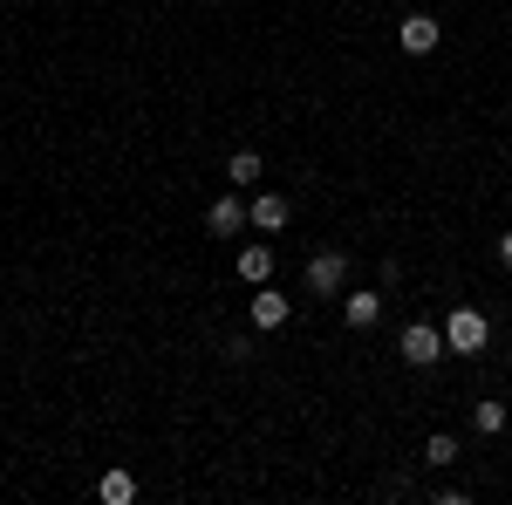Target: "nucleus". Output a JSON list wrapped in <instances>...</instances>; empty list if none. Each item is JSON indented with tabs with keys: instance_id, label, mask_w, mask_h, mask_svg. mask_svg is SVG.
<instances>
[{
	"instance_id": "1",
	"label": "nucleus",
	"mask_w": 512,
	"mask_h": 505,
	"mask_svg": "<svg viewBox=\"0 0 512 505\" xmlns=\"http://www.w3.org/2000/svg\"><path fill=\"white\" fill-rule=\"evenodd\" d=\"M485 342H492V321L478 308H458L451 321H444V349H458V355H485Z\"/></svg>"
},
{
	"instance_id": "2",
	"label": "nucleus",
	"mask_w": 512,
	"mask_h": 505,
	"mask_svg": "<svg viewBox=\"0 0 512 505\" xmlns=\"http://www.w3.org/2000/svg\"><path fill=\"white\" fill-rule=\"evenodd\" d=\"M342 287H349V253H315V260H308V294L335 301Z\"/></svg>"
},
{
	"instance_id": "3",
	"label": "nucleus",
	"mask_w": 512,
	"mask_h": 505,
	"mask_svg": "<svg viewBox=\"0 0 512 505\" xmlns=\"http://www.w3.org/2000/svg\"><path fill=\"white\" fill-rule=\"evenodd\" d=\"M437 355H451V349H444V328L410 321V328H403V362H410V369H431Z\"/></svg>"
},
{
	"instance_id": "4",
	"label": "nucleus",
	"mask_w": 512,
	"mask_h": 505,
	"mask_svg": "<svg viewBox=\"0 0 512 505\" xmlns=\"http://www.w3.org/2000/svg\"><path fill=\"white\" fill-rule=\"evenodd\" d=\"M239 226H253V212L239 205V192L212 198V212H205V233H212V239H239Z\"/></svg>"
},
{
	"instance_id": "5",
	"label": "nucleus",
	"mask_w": 512,
	"mask_h": 505,
	"mask_svg": "<svg viewBox=\"0 0 512 505\" xmlns=\"http://www.w3.org/2000/svg\"><path fill=\"white\" fill-rule=\"evenodd\" d=\"M396 41H403V55H437V41H444V28H437V14H403V28H396Z\"/></svg>"
},
{
	"instance_id": "6",
	"label": "nucleus",
	"mask_w": 512,
	"mask_h": 505,
	"mask_svg": "<svg viewBox=\"0 0 512 505\" xmlns=\"http://www.w3.org/2000/svg\"><path fill=\"white\" fill-rule=\"evenodd\" d=\"M246 212H253V226H260V233H287V219H294V205H287L280 192H260Z\"/></svg>"
},
{
	"instance_id": "7",
	"label": "nucleus",
	"mask_w": 512,
	"mask_h": 505,
	"mask_svg": "<svg viewBox=\"0 0 512 505\" xmlns=\"http://www.w3.org/2000/svg\"><path fill=\"white\" fill-rule=\"evenodd\" d=\"M267 273H274V246H239V280L246 287H267Z\"/></svg>"
},
{
	"instance_id": "8",
	"label": "nucleus",
	"mask_w": 512,
	"mask_h": 505,
	"mask_svg": "<svg viewBox=\"0 0 512 505\" xmlns=\"http://www.w3.org/2000/svg\"><path fill=\"white\" fill-rule=\"evenodd\" d=\"M260 171H267V157H260V151H233V157H226V185H260Z\"/></svg>"
},
{
	"instance_id": "9",
	"label": "nucleus",
	"mask_w": 512,
	"mask_h": 505,
	"mask_svg": "<svg viewBox=\"0 0 512 505\" xmlns=\"http://www.w3.org/2000/svg\"><path fill=\"white\" fill-rule=\"evenodd\" d=\"M383 321V294H349V328L355 335H369Z\"/></svg>"
},
{
	"instance_id": "10",
	"label": "nucleus",
	"mask_w": 512,
	"mask_h": 505,
	"mask_svg": "<svg viewBox=\"0 0 512 505\" xmlns=\"http://www.w3.org/2000/svg\"><path fill=\"white\" fill-rule=\"evenodd\" d=\"M96 499H103V505H130V499H137V478H130V471H103Z\"/></svg>"
},
{
	"instance_id": "11",
	"label": "nucleus",
	"mask_w": 512,
	"mask_h": 505,
	"mask_svg": "<svg viewBox=\"0 0 512 505\" xmlns=\"http://www.w3.org/2000/svg\"><path fill=\"white\" fill-rule=\"evenodd\" d=\"M253 328H287V294H253Z\"/></svg>"
},
{
	"instance_id": "12",
	"label": "nucleus",
	"mask_w": 512,
	"mask_h": 505,
	"mask_svg": "<svg viewBox=\"0 0 512 505\" xmlns=\"http://www.w3.org/2000/svg\"><path fill=\"white\" fill-rule=\"evenodd\" d=\"M472 424L485 430V437H499V430H506V403H492V396H485V403H472Z\"/></svg>"
},
{
	"instance_id": "13",
	"label": "nucleus",
	"mask_w": 512,
	"mask_h": 505,
	"mask_svg": "<svg viewBox=\"0 0 512 505\" xmlns=\"http://www.w3.org/2000/svg\"><path fill=\"white\" fill-rule=\"evenodd\" d=\"M424 465H458V444H451L444 430H437L431 444H424Z\"/></svg>"
},
{
	"instance_id": "14",
	"label": "nucleus",
	"mask_w": 512,
	"mask_h": 505,
	"mask_svg": "<svg viewBox=\"0 0 512 505\" xmlns=\"http://www.w3.org/2000/svg\"><path fill=\"white\" fill-rule=\"evenodd\" d=\"M499 267H506V273H512V233H506V239H499Z\"/></svg>"
}]
</instances>
